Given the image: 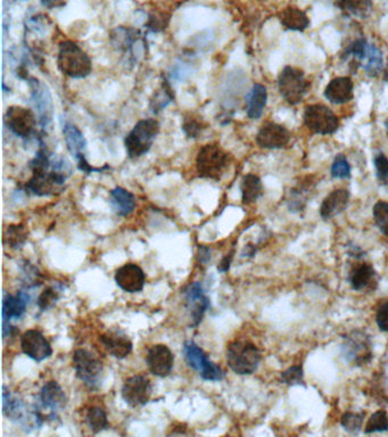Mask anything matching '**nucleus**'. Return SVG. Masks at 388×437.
<instances>
[{
    "label": "nucleus",
    "instance_id": "obj_1",
    "mask_svg": "<svg viewBox=\"0 0 388 437\" xmlns=\"http://www.w3.org/2000/svg\"><path fill=\"white\" fill-rule=\"evenodd\" d=\"M32 177L25 184L24 189L27 194L36 196H51L62 193L63 186L68 178L64 173L51 169V156L45 151H40L31 162Z\"/></svg>",
    "mask_w": 388,
    "mask_h": 437
},
{
    "label": "nucleus",
    "instance_id": "obj_2",
    "mask_svg": "<svg viewBox=\"0 0 388 437\" xmlns=\"http://www.w3.org/2000/svg\"><path fill=\"white\" fill-rule=\"evenodd\" d=\"M227 362L236 375H252L261 362V352L254 343L237 339L227 348Z\"/></svg>",
    "mask_w": 388,
    "mask_h": 437
},
{
    "label": "nucleus",
    "instance_id": "obj_3",
    "mask_svg": "<svg viewBox=\"0 0 388 437\" xmlns=\"http://www.w3.org/2000/svg\"><path fill=\"white\" fill-rule=\"evenodd\" d=\"M57 65L63 75L73 79H85L92 73V60L80 46L73 42H61Z\"/></svg>",
    "mask_w": 388,
    "mask_h": 437
},
{
    "label": "nucleus",
    "instance_id": "obj_4",
    "mask_svg": "<svg viewBox=\"0 0 388 437\" xmlns=\"http://www.w3.org/2000/svg\"><path fill=\"white\" fill-rule=\"evenodd\" d=\"M3 414L11 422H15L27 431L42 427L45 422V417L42 416L38 407L30 409L23 400L7 391L6 386L3 387Z\"/></svg>",
    "mask_w": 388,
    "mask_h": 437
},
{
    "label": "nucleus",
    "instance_id": "obj_5",
    "mask_svg": "<svg viewBox=\"0 0 388 437\" xmlns=\"http://www.w3.org/2000/svg\"><path fill=\"white\" fill-rule=\"evenodd\" d=\"M341 351L344 360L350 366H367L373 357V346L370 335H368L363 330H351L350 333L343 336Z\"/></svg>",
    "mask_w": 388,
    "mask_h": 437
},
{
    "label": "nucleus",
    "instance_id": "obj_6",
    "mask_svg": "<svg viewBox=\"0 0 388 437\" xmlns=\"http://www.w3.org/2000/svg\"><path fill=\"white\" fill-rule=\"evenodd\" d=\"M278 91L287 104L295 106L304 99L311 89V82L306 77V73L299 68L284 66L277 79Z\"/></svg>",
    "mask_w": 388,
    "mask_h": 437
},
{
    "label": "nucleus",
    "instance_id": "obj_7",
    "mask_svg": "<svg viewBox=\"0 0 388 437\" xmlns=\"http://www.w3.org/2000/svg\"><path fill=\"white\" fill-rule=\"evenodd\" d=\"M229 165V154L217 144H208L199 149L196 170L201 178L219 180Z\"/></svg>",
    "mask_w": 388,
    "mask_h": 437
},
{
    "label": "nucleus",
    "instance_id": "obj_8",
    "mask_svg": "<svg viewBox=\"0 0 388 437\" xmlns=\"http://www.w3.org/2000/svg\"><path fill=\"white\" fill-rule=\"evenodd\" d=\"M158 132L160 123L155 119L142 120L137 123L125 140L127 156L130 158H139L142 155L149 153Z\"/></svg>",
    "mask_w": 388,
    "mask_h": 437
},
{
    "label": "nucleus",
    "instance_id": "obj_9",
    "mask_svg": "<svg viewBox=\"0 0 388 437\" xmlns=\"http://www.w3.org/2000/svg\"><path fill=\"white\" fill-rule=\"evenodd\" d=\"M73 367L77 377L90 390H97L101 386L104 367L101 361L92 352L79 348L73 354Z\"/></svg>",
    "mask_w": 388,
    "mask_h": 437
},
{
    "label": "nucleus",
    "instance_id": "obj_10",
    "mask_svg": "<svg viewBox=\"0 0 388 437\" xmlns=\"http://www.w3.org/2000/svg\"><path fill=\"white\" fill-rule=\"evenodd\" d=\"M184 354L187 365L199 372V375L204 381H220L225 378L223 368L213 361H211L208 354L193 341L184 342Z\"/></svg>",
    "mask_w": 388,
    "mask_h": 437
},
{
    "label": "nucleus",
    "instance_id": "obj_11",
    "mask_svg": "<svg viewBox=\"0 0 388 437\" xmlns=\"http://www.w3.org/2000/svg\"><path fill=\"white\" fill-rule=\"evenodd\" d=\"M303 122L312 134L320 136L335 134L339 128L337 115L323 104L308 105L303 113Z\"/></svg>",
    "mask_w": 388,
    "mask_h": 437
},
{
    "label": "nucleus",
    "instance_id": "obj_12",
    "mask_svg": "<svg viewBox=\"0 0 388 437\" xmlns=\"http://www.w3.org/2000/svg\"><path fill=\"white\" fill-rule=\"evenodd\" d=\"M184 305L189 312L190 326L197 327L208 308L211 307L210 298L205 294L202 285L199 281L189 284L184 289Z\"/></svg>",
    "mask_w": 388,
    "mask_h": 437
},
{
    "label": "nucleus",
    "instance_id": "obj_13",
    "mask_svg": "<svg viewBox=\"0 0 388 437\" xmlns=\"http://www.w3.org/2000/svg\"><path fill=\"white\" fill-rule=\"evenodd\" d=\"M151 381L146 376L134 375L127 378L122 386V398L127 405L132 407H142L151 400Z\"/></svg>",
    "mask_w": 388,
    "mask_h": 437
},
{
    "label": "nucleus",
    "instance_id": "obj_14",
    "mask_svg": "<svg viewBox=\"0 0 388 437\" xmlns=\"http://www.w3.org/2000/svg\"><path fill=\"white\" fill-rule=\"evenodd\" d=\"M5 122L9 130L18 137L29 138L35 132L37 119L30 108L13 105L7 108Z\"/></svg>",
    "mask_w": 388,
    "mask_h": 437
},
{
    "label": "nucleus",
    "instance_id": "obj_15",
    "mask_svg": "<svg viewBox=\"0 0 388 437\" xmlns=\"http://www.w3.org/2000/svg\"><path fill=\"white\" fill-rule=\"evenodd\" d=\"M29 86L31 89V99L37 110L39 123L42 125V128H47L53 120L54 106L51 91L44 82L36 77H32L29 80Z\"/></svg>",
    "mask_w": 388,
    "mask_h": 437
},
{
    "label": "nucleus",
    "instance_id": "obj_16",
    "mask_svg": "<svg viewBox=\"0 0 388 437\" xmlns=\"http://www.w3.org/2000/svg\"><path fill=\"white\" fill-rule=\"evenodd\" d=\"M291 131L279 123L267 122L258 130L255 141L260 148L284 149L291 143Z\"/></svg>",
    "mask_w": 388,
    "mask_h": 437
},
{
    "label": "nucleus",
    "instance_id": "obj_17",
    "mask_svg": "<svg viewBox=\"0 0 388 437\" xmlns=\"http://www.w3.org/2000/svg\"><path fill=\"white\" fill-rule=\"evenodd\" d=\"M21 348L25 355L37 362L46 360L53 354L51 343L37 329L27 330L22 335Z\"/></svg>",
    "mask_w": 388,
    "mask_h": 437
},
{
    "label": "nucleus",
    "instance_id": "obj_18",
    "mask_svg": "<svg viewBox=\"0 0 388 437\" xmlns=\"http://www.w3.org/2000/svg\"><path fill=\"white\" fill-rule=\"evenodd\" d=\"M146 365L149 372L156 377H168L175 365V355L168 346L156 344L149 348L146 355Z\"/></svg>",
    "mask_w": 388,
    "mask_h": 437
},
{
    "label": "nucleus",
    "instance_id": "obj_19",
    "mask_svg": "<svg viewBox=\"0 0 388 437\" xmlns=\"http://www.w3.org/2000/svg\"><path fill=\"white\" fill-rule=\"evenodd\" d=\"M347 281L354 291H373L378 286V277L373 265L365 261H358L351 265L347 274Z\"/></svg>",
    "mask_w": 388,
    "mask_h": 437
},
{
    "label": "nucleus",
    "instance_id": "obj_20",
    "mask_svg": "<svg viewBox=\"0 0 388 437\" xmlns=\"http://www.w3.org/2000/svg\"><path fill=\"white\" fill-rule=\"evenodd\" d=\"M114 279L116 285L119 286L122 291L130 294L142 291L146 283L145 272L139 265L134 263L122 265L121 268L116 270Z\"/></svg>",
    "mask_w": 388,
    "mask_h": 437
},
{
    "label": "nucleus",
    "instance_id": "obj_21",
    "mask_svg": "<svg viewBox=\"0 0 388 437\" xmlns=\"http://www.w3.org/2000/svg\"><path fill=\"white\" fill-rule=\"evenodd\" d=\"M39 402L42 407L51 411L49 414L51 418H56L58 411L65 407V393L56 381H47L40 391Z\"/></svg>",
    "mask_w": 388,
    "mask_h": 437
},
{
    "label": "nucleus",
    "instance_id": "obj_22",
    "mask_svg": "<svg viewBox=\"0 0 388 437\" xmlns=\"http://www.w3.org/2000/svg\"><path fill=\"white\" fill-rule=\"evenodd\" d=\"M323 96L332 104L344 105L350 103L354 97V84L352 79L350 77H338L332 79L327 84Z\"/></svg>",
    "mask_w": 388,
    "mask_h": 437
},
{
    "label": "nucleus",
    "instance_id": "obj_23",
    "mask_svg": "<svg viewBox=\"0 0 388 437\" xmlns=\"http://www.w3.org/2000/svg\"><path fill=\"white\" fill-rule=\"evenodd\" d=\"M350 191L345 188H338L330 191L328 196L323 201L320 205V217L323 220H332L343 213L350 203Z\"/></svg>",
    "mask_w": 388,
    "mask_h": 437
},
{
    "label": "nucleus",
    "instance_id": "obj_24",
    "mask_svg": "<svg viewBox=\"0 0 388 437\" xmlns=\"http://www.w3.org/2000/svg\"><path fill=\"white\" fill-rule=\"evenodd\" d=\"M101 342L110 355L122 360L132 352V342L122 330L114 329L101 335Z\"/></svg>",
    "mask_w": 388,
    "mask_h": 437
},
{
    "label": "nucleus",
    "instance_id": "obj_25",
    "mask_svg": "<svg viewBox=\"0 0 388 437\" xmlns=\"http://www.w3.org/2000/svg\"><path fill=\"white\" fill-rule=\"evenodd\" d=\"M29 302H30V296L27 294V291H20L15 295L4 293V322H11L12 319L22 318Z\"/></svg>",
    "mask_w": 388,
    "mask_h": 437
},
{
    "label": "nucleus",
    "instance_id": "obj_26",
    "mask_svg": "<svg viewBox=\"0 0 388 437\" xmlns=\"http://www.w3.org/2000/svg\"><path fill=\"white\" fill-rule=\"evenodd\" d=\"M369 44L370 42H368L367 38L362 34L347 40L342 49L341 60L347 61L351 58V66H356V71L358 68H361Z\"/></svg>",
    "mask_w": 388,
    "mask_h": 437
},
{
    "label": "nucleus",
    "instance_id": "obj_27",
    "mask_svg": "<svg viewBox=\"0 0 388 437\" xmlns=\"http://www.w3.org/2000/svg\"><path fill=\"white\" fill-rule=\"evenodd\" d=\"M280 22L284 30L294 32H304L310 27L308 14L296 6H288L282 9Z\"/></svg>",
    "mask_w": 388,
    "mask_h": 437
},
{
    "label": "nucleus",
    "instance_id": "obj_28",
    "mask_svg": "<svg viewBox=\"0 0 388 437\" xmlns=\"http://www.w3.org/2000/svg\"><path fill=\"white\" fill-rule=\"evenodd\" d=\"M268 90L263 84H255L246 97V114L251 120H258L267 106Z\"/></svg>",
    "mask_w": 388,
    "mask_h": 437
},
{
    "label": "nucleus",
    "instance_id": "obj_29",
    "mask_svg": "<svg viewBox=\"0 0 388 437\" xmlns=\"http://www.w3.org/2000/svg\"><path fill=\"white\" fill-rule=\"evenodd\" d=\"M335 6L345 18L365 20L373 11V0H336Z\"/></svg>",
    "mask_w": 388,
    "mask_h": 437
},
{
    "label": "nucleus",
    "instance_id": "obj_30",
    "mask_svg": "<svg viewBox=\"0 0 388 437\" xmlns=\"http://www.w3.org/2000/svg\"><path fill=\"white\" fill-rule=\"evenodd\" d=\"M111 204L116 215L127 217L136 208V197L125 188L116 187L111 191Z\"/></svg>",
    "mask_w": 388,
    "mask_h": 437
},
{
    "label": "nucleus",
    "instance_id": "obj_31",
    "mask_svg": "<svg viewBox=\"0 0 388 437\" xmlns=\"http://www.w3.org/2000/svg\"><path fill=\"white\" fill-rule=\"evenodd\" d=\"M63 136L68 146V152L75 155L77 160L81 156H85L83 153L86 151L87 140L77 125L73 123H65L63 127Z\"/></svg>",
    "mask_w": 388,
    "mask_h": 437
},
{
    "label": "nucleus",
    "instance_id": "obj_32",
    "mask_svg": "<svg viewBox=\"0 0 388 437\" xmlns=\"http://www.w3.org/2000/svg\"><path fill=\"white\" fill-rule=\"evenodd\" d=\"M312 184L308 182H303V184H297L295 187L292 188L291 191L288 194L287 208L292 213H299L306 210V204H308L310 194L312 193Z\"/></svg>",
    "mask_w": 388,
    "mask_h": 437
},
{
    "label": "nucleus",
    "instance_id": "obj_33",
    "mask_svg": "<svg viewBox=\"0 0 388 437\" xmlns=\"http://www.w3.org/2000/svg\"><path fill=\"white\" fill-rule=\"evenodd\" d=\"M240 191H242V201H243L244 204H246V205L253 204L264 194L261 178L256 175H253V173H249L242 180Z\"/></svg>",
    "mask_w": 388,
    "mask_h": 437
},
{
    "label": "nucleus",
    "instance_id": "obj_34",
    "mask_svg": "<svg viewBox=\"0 0 388 437\" xmlns=\"http://www.w3.org/2000/svg\"><path fill=\"white\" fill-rule=\"evenodd\" d=\"M361 68L365 70V75L369 77H377L382 75L385 68H384L382 51L378 46L369 44Z\"/></svg>",
    "mask_w": 388,
    "mask_h": 437
},
{
    "label": "nucleus",
    "instance_id": "obj_35",
    "mask_svg": "<svg viewBox=\"0 0 388 437\" xmlns=\"http://www.w3.org/2000/svg\"><path fill=\"white\" fill-rule=\"evenodd\" d=\"M86 422L94 434L108 429L106 412L101 407H92L88 409L86 414Z\"/></svg>",
    "mask_w": 388,
    "mask_h": 437
},
{
    "label": "nucleus",
    "instance_id": "obj_36",
    "mask_svg": "<svg viewBox=\"0 0 388 437\" xmlns=\"http://www.w3.org/2000/svg\"><path fill=\"white\" fill-rule=\"evenodd\" d=\"M27 230L23 224H12L7 228L5 243L12 250H20L27 241Z\"/></svg>",
    "mask_w": 388,
    "mask_h": 437
},
{
    "label": "nucleus",
    "instance_id": "obj_37",
    "mask_svg": "<svg viewBox=\"0 0 388 437\" xmlns=\"http://www.w3.org/2000/svg\"><path fill=\"white\" fill-rule=\"evenodd\" d=\"M62 291V285L47 287L37 300V305H38L39 310L42 312H45L48 309L53 308L56 304L57 300H60Z\"/></svg>",
    "mask_w": 388,
    "mask_h": 437
},
{
    "label": "nucleus",
    "instance_id": "obj_38",
    "mask_svg": "<svg viewBox=\"0 0 388 437\" xmlns=\"http://www.w3.org/2000/svg\"><path fill=\"white\" fill-rule=\"evenodd\" d=\"M388 431V414L385 410H378L371 414L365 425V434Z\"/></svg>",
    "mask_w": 388,
    "mask_h": 437
},
{
    "label": "nucleus",
    "instance_id": "obj_39",
    "mask_svg": "<svg viewBox=\"0 0 388 437\" xmlns=\"http://www.w3.org/2000/svg\"><path fill=\"white\" fill-rule=\"evenodd\" d=\"M365 422L363 412H345L341 418V426L350 434H358Z\"/></svg>",
    "mask_w": 388,
    "mask_h": 437
},
{
    "label": "nucleus",
    "instance_id": "obj_40",
    "mask_svg": "<svg viewBox=\"0 0 388 437\" xmlns=\"http://www.w3.org/2000/svg\"><path fill=\"white\" fill-rule=\"evenodd\" d=\"M373 220L382 235L388 237V203L377 202L373 206Z\"/></svg>",
    "mask_w": 388,
    "mask_h": 437
},
{
    "label": "nucleus",
    "instance_id": "obj_41",
    "mask_svg": "<svg viewBox=\"0 0 388 437\" xmlns=\"http://www.w3.org/2000/svg\"><path fill=\"white\" fill-rule=\"evenodd\" d=\"M351 164L344 154H337L332 161L330 175L334 179H351Z\"/></svg>",
    "mask_w": 388,
    "mask_h": 437
},
{
    "label": "nucleus",
    "instance_id": "obj_42",
    "mask_svg": "<svg viewBox=\"0 0 388 437\" xmlns=\"http://www.w3.org/2000/svg\"><path fill=\"white\" fill-rule=\"evenodd\" d=\"M282 384H286L288 386H296L302 385L304 386V372H303L302 365H295L282 372Z\"/></svg>",
    "mask_w": 388,
    "mask_h": 437
},
{
    "label": "nucleus",
    "instance_id": "obj_43",
    "mask_svg": "<svg viewBox=\"0 0 388 437\" xmlns=\"http://www.w3.org/2000/svg\"><path fill=\"white\" fill-rule=\"evenodd\" d=\"M172 101V94L169 87L163 86L162 89L154 94V99H151V108L153 112H158L165 108Z\"/></svg>",
    "mask_w": 388,
    "mask_h": 437
},
{
    "label": "nucleus",
    "instance_id": "obj_44",
    "mask_svg": "<svg viewBox=\"0 0 388 437\" xmlns=\"http://www.w3.org/2000/svg\"><path fill=\"white\" fill-rule=\"evenodd\" d=\"M377 179L382 184L388 182V158L384 153L378 152L373 158Z\"/></svg>",
    "mask_w": 388,
    "mask_h": 437
},
{
    "label": "nucleus",
    "instance_id": "obj_45",
    "mask_svg": "<svg viewBox=\"0 0 388 437\" xmlns=\"http://www.w3.org/2000/svg\"><path fill=\"white\" fill-rule=\"evenodd\" d=\"M197 119L199 118H195V116H189V118L184 119L182 130L184 131V134L189 138L199 137L203 129H204V125H203L202 121H199Z\"/></svg>",
    "mask_w": 388,
    "mask_h": 437
},
{
    "label": "nucleus",
    "instance_id": "obj_46",
    "mask_svg": "<svg viewBox=\"0 0 388 437\" xmlns=\"http://www.w3.org/2000/svg\"><path fill=\"white\" fill-rule=\"evenodd\" d=\"M376 324L382 333H388V300L382 302L377 309Z\"/></svg>",
    "mask_w": 388,
    "mask_h": 437
},
{
    "label": "nucleus",
    "instance_id": "obj_47",
    "mask_svg": "<svg viewBox=\"0 0 388 437\" xmlns=\"http://www.w3.org/2000/svg\"><path fill=\"white\" fill-rule=\"evenodd\" d=\"M234 250H232L223 260H221L220 265H218V270H219L220 272H228L229 269H230V265H232V260H234Z\"/></svg>",
    "mask_w": 388,
    "mask_h": 437
},
{
    "label": "nucleus",
    "instance_id": "obj_48",
    "mask_svg": "<svg viewBox=\"0 0 388 437\" xmlns=\"http://www.w3.org/2000/svg\"><path fill=\"white\" fill-rule=\"evenodd\" d=\"M197 260L199 265H206L211 261V248L208 246H199Z\"/></svg>",
    "mask_w": 388,
    "mask_h": 437
},
{
    "label": "nucleus",
    "instance_id": "obj_49",
    "mask_svg": "<svg viewBox=\"0 0 388 437\" xmlns=\"http://www.w3.org/2000/svg\"><path fill=\"white\" fill-rule=\"evenodd\" d=\"M347 253L358 260L363 259L365 256V251L362 250L361 247L358 246V245L352 244V243L347 246Z\"/></svg>",
    "mask_w": 388,
    "mask_h": 437
},
{
    "label": "nucleus",
    "instance_id": "obj_50",
    "mask_svg": "<svg viewBox=\"0 0 388 437\" xmlns=\"http://www.w3.org/2000/svg\"><path fill=\"white\" fill-rule=\"evenodd\" d=\"M256 252H258V247L254 244H247L244 248L243 256L244 258H253Z\"/></svg>",
    "mask_w": 388,
    "mask_h": 437
},
{
    "label": "nucleus",
    "instance_id": "obj_51",
    "mask_svg": "<svg viewBox=\"0 0 388 437\" xmlns=\"http://www.w3.org/2000/svg\"><path fill=\"white\" fill-rule=\"evenodd\" d=\"M382 80L385 81L386 84H388V63L385 69H384V72H382Z\"/></svg>",
    "mask_w": 388,
    "mask_h": 437
},
{
    "label": "nucleus",
    "instance_id": "obj_52",
    "mask_svg": "<svg viewBox=\"0 0 388 437\" xmlns=\"http://www.w3.org/2000/svg\"><path fill=\"white\" fill-rule=\"evenodd\" d=\"M384 125H385L386 134H387V137H388V118L387 119H386V121H385V123H384Z\"/></svg>",
    "mask_w": 388,
    "mask_h": 437
}]
</instances>
